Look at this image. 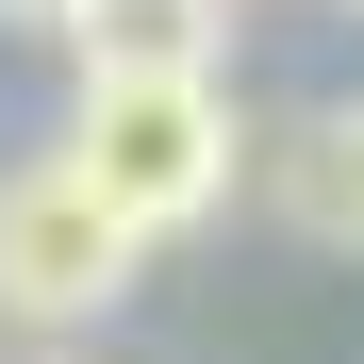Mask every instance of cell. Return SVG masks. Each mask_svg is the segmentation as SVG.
<instances>
[{"instance_id":"6da1fadb","label":"cell","mask_w":364,"mask_h":364,"mask_svg":"<svg viewBox=\"0 0 364 364\" xmlns=\"http://www.w3.org/2000/svg\"><path fill=\"white\" fill-rule=\"evenodd\" d=\"M67 182L133 232V249H182V232L232 215V182H249V116H232V83H215V67L83 83V116H67Z\"/></svg>"},{"instance_id":"7a4b0ae2","label":"cell","mask_w":364,"mask_h":364,"mask_svg":"<svg viewBox=\"0 0 364 364\" xmlns=\"http://www.w3.org/2000/svg\"><path fill=\"white\" fill-rule=\"evenodd\" d=\"M133 265L149 249L67 182V149L0 166V315H17V331H100L116 298H133Z\"/></svg>"},{"instance_id":"3957f363","label":"cell","mask_w":364,"mask_h":364,"mask_svg":"<svg viewBox=\"0 0 364 364\" xmlns=\"http://www.w3.org/2000/svg\"><path fill=\"white\" fill-rule=\"evenodd\" d=\"M265 199L315 232V249H364V100H315L298 133L265 149Z\"/></svg>"},{"instance_id":"277c9868","label":"cell","mask_w":364,"mask_h":364,"mask_svg":"<svg viewBox=\"0 0 364 364\" xmlns=\"http://www.w3.org/2000/svg\"><path fill=\"white\" fill-rule=\"evenodd\" d=\"M215 33H232V0H83V17H67L83 83H149V67H215Z\"/></svg>"},{"instance_id":"5b68a950","label":"cell","mask_w":364,"mask_h":364,"mask_svg":"<svg viewBox=\"0 0 364 364\" xmlns=\"http://www.w3.org/2000/svg\"><path fill=\"white\" fill-rule=\"evenodd\" d=\"M83 17V0H0V33H67Z\"/></svg>"}]
</instances>
